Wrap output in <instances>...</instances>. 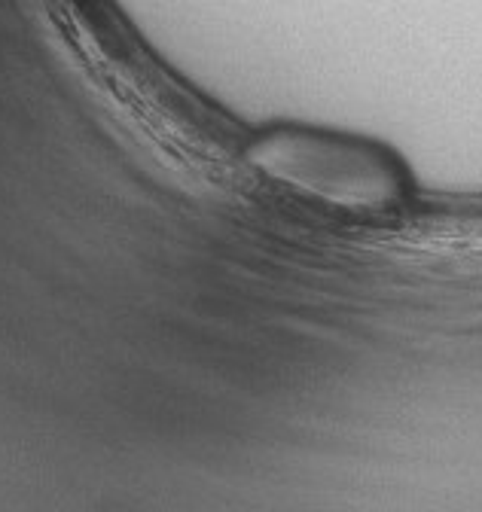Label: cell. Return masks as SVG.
Masks as SVG:
<instances>
[{
  "mask_svg": "<svg viewBox=\"0 0 482 512\" xmlns=\"http://www.w3.org/2000/svg\"><path fill=\"white\" fill-rule=\"evenodd\" d=\"M254 165L284 186L348 211H388L403 199L400 165L376 144L318 135L272 132L254 147Z\"/></svg>",
  "mask_w": 482,
  "mask_h": 512,
  "instance_id": "cell-1",
  "label": "cell"
}]
</instances>
